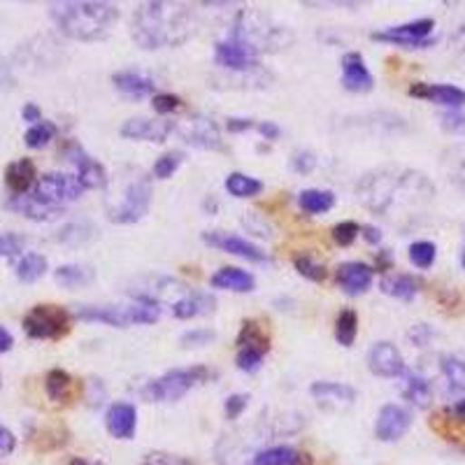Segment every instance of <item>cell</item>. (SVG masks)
Here are the masks:
<instances>
[{"mask_svg":"<svg viewBox=\"0 0 465 465\" xmlns=\"http://www.w3.org/2000/svg\"><path fill=\"white\" fill-rule=\"evenodd\" d=\"M5 205L10 207V210L19 212L22 217L33 219V222H52V219H56L64 214V210H61V207H52V205H47V203L37 201L33 193H26V196H12Z\"/></svg>","mask_w":465,"mask_h":465,"instance_id":"21","label":"cell"},{"mask_svg":"<svg viewBox=\"0 0 465 465\" xmlns=\"http://www.w3.org/2000/svg\"><path fill=\"white\" fill-rule=\"evenodd\" d=\"M293 265H296L298 275L305 277V280L310 282H323L328 275V270L323 268L322 263H317L314 259H310V256H298V259L293 261Z\"/></svg>","mask_w":465,"mask_h":465,"instance_id":"43","label":"cell"},{"mask_svg":"<svg viewBox=\"0 0 465 465\" xmlns=\"http://www.w3.org/2000/svg\"><path fill=\"white\" fill-rule=\"evenodd\" d=\"M214 310H217V301H214V296L205 293V291H189L180 302L173 305V314L177 319L207 317Z\"/></svg>","mask_w":465,"mask_h":465,"instance_id":"23","label":"cell"},{"mask_svg":"<svg viewBox=\"0 0 465 465\" xmlns=\"http://www.w3.org/2000/svg\"><path fill=\"white\" fill-rule=\"evenodd\" d=\"M460 265H463V268H465V252H463V254H460Z\"/></svg>","mask_w":465,"mask_h":465,"instance_id":"64","label":"cell"},{"mask_svg":"<svg viewBox=\"0 0 465 465\" xmlns=\"http://www.w3.org/2000/svg\"><path fill=\"white\" fill-rule=\"evenodd\" d=\"M49 16L70 40L95 43L110 35L119 22V7L101 0H64L49 5Z\"/></svg>","mask_w":465,"mask_h":465,"instance_id":"4","label":"cell"},{"mask_svg":"<svg viewBox=\"0 0 465 465\" xmlns=\"http://www.w3.org/2000/svg\"><path fill=\"white\" fill-rule=\"evenodd\" d=\"M435 256H438V247L430 240H417V242L410 244V261H412L417 268L426 270L435 263Z\"/></svg>","mask_w":465,"mask_h":465,"instance_id":"40","label":"cell"},{"mask_svg":"<svg viewBox=\"0 0 465 465\" xmlns=\"http://www.w3.org/2000/svg\"><path fill=\"white\" fill-rule=\"evenodd\" d=\"M263 351H259V349L254 347H242L238 351V368L242 372H259L261 371V363H263Z\"/></svg>","mask_w":465,"mask_h":465,"instance_id":"44","label":"cell"},{"mask_svg":"<svg viewBox=\"0 0 465 465\" xmlns=\"http://www.w3.org/2000/svg\"><path fill=\"white\" fill-rule=\"evenodd\" d=\"M368 368L372 371V375L389 377V380L405 375V361L393 342L372 344L371 354H368Z\"/></svg>","mask_w":465,"mask_h":465,"instance_id":"15","label":"cell"},{"mask_svg":"<svg viewBox=\"0 0 465 465\" xmlns=\"http://www.w3.org/2000/svg\"><path fill=\"white\" fill-rule=\"evenodd\" d=\"M24 244H26V238L19 235V232H3L0 235V256L16 259L24 252Z\"/></svg>","mask_w":465,"mask_h":465,"instance_id":"45","label":"cell"},{"mask_svg":"<svg viewBox=\"0 0 465 465\" xmlns=\"http://www.w3.org/2000/svg\"><path fill=\"white\" fill-rule=\"evenodd\" d=\"M319 402H328V405H351L356 401V389L342 381H314L310 389Z\"/></svg>","mask_w":465,"mask_h":465,"instance_id":"26","label":"cell"},{"mask_svg":"<svg viewBox=\"0 0 465 465\" xmlns=\"http://www.w3.org/2000/svg\"><path fill=\"white\" fill-rule=\"evenodd\" d=\"M37 173L31 159H19L5 168V184L12 191V196H26L35 186Z\"/></svg>","mask_w":465,"mask_h":465,"instance_id":"22","label":"cell"},{"mask_svg":"<svg viewBox=\"0 0 465 465\" xmlns=\"http://www.w3.org/2000/svg\"><path fill=\"white\" fill-rule=\"evenodd\" d=\"M244 226H247L249 231H256V235H261V238H270L268 223L261 222L254 212H247V214H244Z\"/></svg>","mask_w":465,"mask_h":465,"instance_id":"54","label":"cell"},{"mask_svg":"<svg viewBox=\"0 0 465 465\" xmlns=\"http://www.w3.org/2000/svg\"><path fill=\"white\" fill-rule=\"evenodd\" d=\"M203 240H205L210 247H217L226 254L240 256V259L254 261V263H268L270 256L265 254L263 249H259L256 244L247 242L240 235H232V232H223V231H207L203 232Z\"/></svg>","mask_w":465,"mask_h":465,"instance_id":"13","label":"cell"},{"mask_svg":"<svg viewBox=\"0 0 465 465\" xmlns=\"http://www.w3.org/2000/svg\"><path fill=\"white\" fill-rule=\"evenodd\" d=\"M380 286L386 296L398 298V301H414L419 291H421V284H419L417 277H412V275L384 277Z\"/></svg>","mask_w":465,"mask_h":465,"instance_id":"30","label":"cell"},{"mask_svg":"<svg viewBox=\"0 0 465 465\" xmlns=\"http://www.w3.org/2000/svg\"><path fill=\"white\" fill-rule=\"evenodd\" d=\"M440 124H442L444 131L465 133V114H460L459 110H451L447 112V114L440 116Z\"/></svg>","mask_w":465,"mask_h":465,"instance_id":"51","label":"cell"},{"mask_svg":"<svg viewBox=\"0 0 465 465\" xmlns=\"http://www.w3.org/2000/svg\"><path fill=\"white\" fill-rule=\"evenodd\" d=\"M54 138H56V124L45 122L43 119V122L33 124V126L28 128L26 135H24V143L31 149H43L47 147Z\"/></svg>","mask_w":465,"mask_h":465,"instance_id":"39","label":"cell"},{"mask_svg":"<svg viewBox=\"0 0 465 465\" xmlns=\"http://www.w3.org/2000/svg\"><path fill=\"white\" fill-rule=\"evenodd\" d=\"M152 177L135 165L119 168L105 184V214L112 223H138L152 207Z\"/></svg>","mask_w":465,"mask_h":465,"instance_id":"3","label":"cell"},{"mask_svg":"<svg viewBox=\"0 0 465 465\" xmlns=\"http://www.w3.org/2000/svg\"><path fill=\"white\" fill-rule=\"evenodd\" d=\"M47 272V259H45L43 254H26L24 256L19 263H16V277H19V282H24V284H33V282H37L40 277Z\"/></svg>","mask_w":465,"mask_h":465,"instance_id":"35","label":"cell"},{"mask_svg":"<svg viewBox=\"0 0 465 465\" xmlns=\"http://www.w3.org/2000/svg\"><path fill=\"white\" fill-rule=\"evenodd\" d=\"M22 116H24V122H28V124L43 122V112H40V107H37L35 103H28V105H24Z\"/></svg>","mask_w":465,"mask_h":465,"instance_id":"57","label":"cell"},{"mask_svg":"<svg viewBox=\"0 0 465 465\" xmlns=\"http://www.w3.org/2000/svg\"><path fill=\"white\" fill-rule=\"evenodd\" d=\"M152 105H153V110L159 112V114H170V112L180 110L182 101H180V95L161 94V95H153Z\"/></svg>","mask_w":465,"mask_h":465,"instance_id":"50","label":"cell"},{"mask_svg":"<svg viewBox=\"0 0 465 465\" xmlns=\"http://www.w3.org/2000/svg\"><path fill=\"white\" fill-rule=\"evenodd\" d=\"M361 232L365 235V240L371 244H380L381 242V231L377 226H363L361 228Z\"/></svg>","mask_w":465,"mask_h":465,"instance_id":"60","label":"cell"},{"mask_svg":"<svg viewBox=\"0 0 465 465\" xmlns=\"http://www.w3.org/2000/svg\"><path fill=\"white\" fill-rule=\"evenodd\" d=\"M291 165H293V170L301 174H307L312 173L314 165H317V159H314L312 152H307V149H302V152H298L293 159H291Z\"/></svg>","mask_w":465,"mask_h":465,"instance_id":"52","label":"cell"},{"mask_svg":"<svg viewBox=\"0 0 465 465\" xmlns=\"http://www.w3.org/2000/svg\"><path fill=\"white\" fill-rule=\"evenodd\" d=\"M226 191L235 198H254L263 191V182L244 173H231L226 177Z\"/></svg>","mask_w":465,"mask_h":465,"instance_id":"33","label":"cell"},{"mask_svg":"<svg viewBox=\"0 0 465 465\" xmlns=\"http://www.w3.org/2000/svg\"><path fill=\"white\" fill-rule=\"evenodd\" d=\"M342 86L351 94H365L375 86V77L359 52H347L342 56Z\"/></svg>","mask_w":465,"mask_h":465,"instance_id":"18","label":"cell"},{"mask_svg":"<svg viewBox=\"0 0 465 465\" xmlns=\"http://www.w3.org/2000/svg\"><path fill=\"white\" fill-rule=\"evenodd\" d=\"M359 232H361V226L356 222H340L335 223L331 235H333L335 244H340V247H349V244L354 242Z\"/></svg>","mask_w":465,"mask_h":465,"instance_id":"48","label":"cell"},{"mask_svg":"<svg viewBox=\"0 0 465 465\" xmlns=\"http://www.w3.org/2000/svg\"><path fill=\"white\" fill-rule=\"evenodd\" d=\"M402 396L405 401L412 402L414 407H429L433 401V391H430V384L426 381V377L417 375V372H407L405 375V386H402Z\"/></svg>","mask_w":465,"mask_h":465,"instance_id":"31","label":"cell"},{"mask_svg":"<svg viewBox=\"0 0 465 465\" xmlns=\"http://www.w3.org/2000/svg\"><path fill=\"white\" fill-rule=\"evenodd\" d=\"M359 201L375 214H389L398 203H421L433 196V184L414 170H372L356 186Z\"/></svg>","mask_w":465,"mask_h":465,"instance_id":"2","label":"cell"},{"mask_svg":"<svg viewBox=\"0 0 465 465\" xmlns=\"http://www.w3.org/2000/svg\"><path fill=\"white\" fill-rule=\"evenodd\" d=\"M54 280H56V284L64 286V289H80V286L91 284L95 280V270L91 265L80 263L61 265V268L54 270Z\"/></svg>","mask_w":465,"mask_h":465,"instance_id":"28","label":"cell"},{"mask_svg":"<svg viewBox=\"0 0 465 465\" xmlns=\"http://www.w3.org/2000/svg\"><path fill=\"white\" fill-rule=\"evenodd\" d=\"M74 317L82 322H101L114 328H126L131 323H156L161 317L159 302L149 298H135L131 305H80Z\"/></svg>","mask_w":465,"mask_h":465,"instance_id":"6","label":"cell"},{"mask_svg":"<svg viewBox=\"0 0 465 465\" xmlns=\"http://www.w3.org/2000/svg\"><path fill=\"white\" fill-rule=\"evenodd\" d=\"M82 186L77 177L65 173H47L43 177H37L35 186H33V196L37 201L47 203L52 207H61L64 210L68 203L77 201L82 196Z\"/></svg>","mask_w":465,"mask_h":465,"instance_id":"10","label":"cell"},{"mask_svg":"<svg viewBox=\"0 0 465 465\" xmlns=\"http://www.w3.org/2000/svg\"><path fill=\"white\" fill-rule=\"evenodd\" d=\"M77 168V182L82 189H105L107 184V173L95 159H91L89 153L82 152L77 159L73 161Z\"/></svg>","mask_w":465,"mask_h":465,"instance_id":"27","label":"cell"},{"mask_svg":"<svg viewBox=\"0 0 465 465\" xmlns=\"http://www.w3.org/2000/svg\"><path fill=\"white\" fill-rule=\"evenodd\" d=\"M70 331V314L58 305H37L24 317V333L33 340H58Z\"/></svg>","mask_w":465,"mask_h":465,"instance_id":"8","label":"cell"},{"mask_svg":"<svg viewBox=\"0 0 465 465\" xmlns=\"http://www.w3.org/2000/svg\"><path fill=\"white\" fill-rule=\"evenodd\" d=\"M184 163V153L182 152H165L163 156H159L156 159V163H153V177H159V180H170L177 170H180V165Z\"/></svg>","mask_w":465,"mask_h":465,"instance_id":"41","label":"cell"},{"mask_svg":"<svg viewBox=\"0 0 465 465\" xmlns=\"http://www.w3.org/2000/svg\"><path fill=\"white\" fill-rule=\"evenodd\" d=\"M252 463L254 465H301V454H298L293 447L280 444V447H270V450L259 451Z\"/></svg>","mask_w":465,"mask_h":465,"instance_id":"34","label":"cell"},{"mask_svg":"<svg viewBox=\"0 0 465 465\" xmlns=\"http://www.w3.org/2000/svg\"><path fill=\"white\" fill-rule=\"evenodd\" d=\"M454 47H459L460 52H465V26H460L454 35Z\"/></svg>","mask_w":465,"mask_h":465,"instance_id":"62","label":"cell"},{"mask_svg":"<svg viewBox=\"0 0 465 465\" xmlns=\"http://www.w3.org/2000/svg\"><path fill=\"white\" fill-rule=\"evenodd\" d=\"M450 414H451V417H454V421L465 423V401L456 402V405L450 410Z\"/></svg>","mask_w":465,"mask_h":465,"instance_id":"61","label":"cell"},{"mask_svg":"<svg viewBox=\"0 0 465 465\" xmlns=\"http://www.w3.org/2000/svg\"><path fill=\"white\" fill-rule=\"evenodd\" d=\"M228 35L242 40L256 54L280 52L293 40V35L284 26H277L268 15H263L261 10H252V7L238 12Z\"/></svg>","mask_w":465,"mask_h":465,"instance_id":"5","label":"cell"},{"mask_svg":"<svg viewBox=\"0 0 465 465\" xmlns=\"http://www.w3.org/2000/svg\"><path fill=\"white\" fill-rule=\"evenodd\" d=\"M212 372L205 365H196V368H177V371L165 372L159 380L149 381L143 389V398L149 402H174L184 398L186 393L201 381L210 380Z\"/></svg>","mask_w":465,"mask_h":465,"instance_id":"7","label":"cell"},{"mask_svg":"<svg viewBox=\"0 0 465 465\" xmlns=\"http://www.w3.org/2000/svg\"><path fill=\"white\" fill-rule=\"evenodd\" d=\"M16 447V438L10 429L5 426H0V459L3 456H10Z\"/></svg>","mask_w":465,"mask_h":465,"instance_id":"55","label":"cell"},{"mask_svg":"<svg viewBox=\"0 0 465 465\" xmlns=\"http://www.w3.org/2000/svg\"><path fill=\"white\" fill-rule=\"evenodd\" d=\"M112 84L116 86V91H122L124 95L135 98V101L153 94V89H156L152 77L138 73V70H119V73L112 74Z\"/></svg>","mask_w":465,"mask_h":465,"instance_id":"24","label":"cell"},{"mask_svg":"<svg viewBox=\"0 0 465 465\" xmlns=\"http://www.w3.org/2000/svg\"><path fill=\"white\" fill-rule=\"evenodd\" d=\"M174 131L180 133L182 138H184L186 144L198 149H223V140H222V131H219L217 122L210 119L207 114H191L186 116L184 122H180L174 126Z\"/></svg>","mask_w":465,"mask_h":465,"instance_id":"11","label":"cell"},{"mask_svg":"<svg viewBox=\"0 0 465 465\" xmlns=\"http://www.w3.org/2000/svg\"><path fill=\"white\" fill-rule=\"evenodd\" d=\"M140 465H196L186 456L170 454V451H149V454L143 456Z\"/></svg>","mask_w":465,"mask_h":465,"instance_id":"46","label":"cell"},{"mask_svg":"<svg viewBox=\"0 0 465 465\" xmlns=\"http://www.w3.org/2000/svg\"><path fill=\"white\" fill-rule=\"evenodd\" d=\"M259 58L261 54H256L249 45H244L242 40L232 35L214 45V61L222 68L231 70V73H254V68H259Z\"/></svg>","mask_w":465,"mask_h":465,"instance_id":"12","label":"cell"},{"mask_svg":"<svg viewBox=\"0 0 465 465\" xmlns=\"http://www.w3.org/2000/svg\"><path fill=\"white\" fill-rule=\"evenodd\" d=\"M238 347H254L259 349V351H263V354H268L270 338L256 322H244L242 331H240L238 335Z\"/></svg>","mask_w":465,"mask_h":465,"instance_id":"36","label":"cell"},{"mask_svg":"<svg viewBox=\"0 0 465 465\" xmlns=\"http://www.w3.org/2000/svg\"><path fill=\"white\" fill-rule=\"evenodd\" d=\"M372 277H375V270L371 265L361 263V261H349L342 263L335 272V282L342 291H347L349 296H361L372 286Z\"/></svg>","mask_w":465,"mask_h":465,"instance_id":"19","label":"cell"},{"mask_svg":"<svg viewBox=\"0 0 465 465\" xmlns=\"http://www.w3.org/2000/svg\"><path fill=\"white\" fill-rule=\"evenodd\" d=\"M249 396L247 393H232V396L226 398V405H223V412H226V419H238L240 414L247 410Z\"/></svg>","mask_w":465,"mask_h":465,"instance_id":"49","label":"cell"},{"mask_svg":"<svg viewBox=\"0 0 465 465\" xmlns=\"http://www.w3.org/2000/svg\"><path fill=\"white\" fill-rule=\"evenodd\" d=\"M196 28V12L184 3H143L131 19V35L140 49L180 47Z\"/></svg>","mask_w":465,"mask_h":465,"instance_id":"1","label":"cell"},{"mask_svg":"<svg viewBox=\"0 0 465 465\" xmlns=\"http://www.w3.org/2000/svg\"><path fill=\"white\" fill-rule=\"evenodd\" d=\"M433 338V328L426 326V323H419L410 331V340H412L417 347H423V344H429V340Z\"/></svg>","mask_w":465,"mask_h":465,"instance_id":"53","label":"cell"},{"mask_svg":"<svg viewBox=\"0 0 465 465\" xmlns=\"http://www.w3.org/2000/svg\"><path fill=\"white\" fill-rule=\"evenodd\" d=\"M12 344H15V338H12V333L7 331V328L0 326V354H5V351H10Z\"/></svg>","mask_w":465,"mask_h":465,"instance_id":"59","label":"cell"},{"mask_svg":"<svg viewBox=\"0 0 465 465\" xmlns=\"http://www.w3.org/2000/svg\"><path fill=\"white\" fill-rule=\"evenodd\" d=\"M440 365H442V372L450 380L451 389L465 391V361L456 359V356H444Z\"/></svg>","mask_w":465,"mask_h":465,"instance_id":"42","label":"cell"},{"mask_svg":"<svg viewBox=\"0 0 465 465\" xmlns=\"http://www.w3.org/2000/svg\"><path fill=\"white\" fill-rule=\"evenodd\" d=\"M210 284L214 289H226V291H238V293H249V291H254L256 280L252 272L242 268H222L217 270L214 275L210 277Z\"/></svg>","mask_w":465,"mask_h":465,"instance_id":"25","label":"cell"},{"mask_svg":"<svg viewBox=\"0 0 465 465\" xmlns=\"http://www.w3.org/2000/svg\"><path fill=\"white\" fill-rule=\"evenodd\" d=\"M435 19L426 16V19H414V22L401 24V26L384 28V31L372 33V40L377 43L398 45V47L407 49H426L435 45Z\"/></svg>","mask_w":465,"mask_h":465,"instance_id":"9","label":"cell"},{"mask_svg":"<svg viewBox=\"0 0 465 465\" xmlns=\"http://www.w3.org/2000/svg\"><path fill=\"white\" fill-rule=\"evenodd\" d=\"M174 131V124L168 119H128L122 126V135L128 140H147V143H165L170 133Z\"/></svg>","mask_w":465,"mask_h":465,"instance_id":"16","label":"cell"},{"mask_svg":"<svg viewBox=\"0 0 465 465\" xmlns=\"http://www.w3.org/2000/svg\"><path fill=\"white\" fill-rule=\"evenodd\" d=\"M98 238V228L89 222H73L56 232V240L65 247H84Z\"/></svg>","mask_w":465,"mask_h":465,"instance_id":"29","label":"cell"},{"mask_svg":"<svg viewBox=\"0 0 465 465\" xmlns=\"http://www.w3.org/2000/svg\"><path fill=\"white\" fill-rule=\"evenodd\" d=\"M70 465H89V463H86V460H82V459H73V460H70Z\"/></svg>","mask_w":465,"mask_h":465,"instance_id":"63","label":"cell"},{"mask_svg":"<svg viewBox=\"0 0 465 465\" xmlns=\"http://www.w3.org/2000/svg\"><path fill=\"white\" fill-rule=\"evenodd\" d=\"M410 95L438 103V105L450 107V110H460L465 105V91L454 84H426V82H417V84L410 86Z\"/></svg>","mask_w":465,"mask_h":465,"instance_id":"17","label":"cell"},{"mask_svg":"<svg viewBox=\"0 0 465 465\" xmlns=\"http://www.w3.org/2000/svg\"><path fill=\"white\" fill-rule=\"evenodd\" d=\"M359 333V317H356L354 310H342L338 314V322H335V340H338L342 347H351Z\"/></svg>","mask_w":465,"mask_h":465,"instance_id":"38","label":"cell"},{"mask_svg":"<svg viewBox=\"0 0 465 465\" xmlns=\"http://www.w3.org/2000/svg\"><path fill=\"white\" fill-rule=\"evenodd\" d=\"M107 430L116 440H133L138 429V410L131 402H112L105 414Z\"/></svg>","mask_w":465,"mask_h":465,"instance_id":"20","label":"cell"},{"mask_svg":"<svg viewBox=\"0 0 465 465\" xmlns=\"http://www.w3.org/2000/svg\"><path fill=\"white\" fill-rule=\"evenodd\" d=\"M412 426V414L402 405H384L377 414L375 435L381 442H398Z\"/></svg>","mask_w":465,"mask_h":465,"instance_id":"14","label":"cell"},{"mask_svg":"<svg viewBox=\"0 0 465 465\" xmlns=\"http://www.w3.org/2000/svg\"><path fill=\"white\" fill-rule=\"evenodd\" d=\"M298 205H301V210L307 212V214H323V212H328L335 205V196L331 191L305 189L301 196H298Z\"/></svg>","mask_w":465,"mask_h":465,"instance_id":"32","label":"cell"},{"mask_svg":"<svg viewBox=\"0 0 465 465\" xmlns=\"http://www.w3.org/2000/svg\"><path fill=\"white\" fill-rule=\"evenodd\" d=\"M256 128H259V133L261 135H263L265 140H277L280 138V126H277V124H272V122H259L256 124Z\"/></svg>","mask_w":465,"mask_h":465,"instance_id":"56","label":"cell"},{"mask_svg":"<svg viewBox=\"0 0 465 465\" xmlns=\"http://www.w3.org/2000/svg\"><path fill=\"white\" fill-rule=\"evenodd\" d=\"M47 396L56 402H65L70 398V386H73V377L68 375L61 368H54V371L47 372Z\"/></svg>","mask_w":465,"mask_h":465,"instance_id":"37","label":"cell"},{"mask_svg":"<svg viewBox=\"0 0 465 465\" xmlns=\"http://www.w3.org/2000/svg\"><path fill=\"white\" fill-rule=\"evenodd\" d=\"M254 126V122H252V119H228L226 122V128L231 133H244V131H249V128Z\"/></svg>","mask_w":465,"mask_h":465,"instance_id":"58","label":"cell"},{"mask_svg":"<svg viewBox=\"0 0 465 465\" xmlns=\"http://www.w3.org/2000/svg\"><path fill=\"white\" fill-rule=\"evenodd\" d=\"M214 338H217V333H214V331H210V328H193V331H189V333L182 335L180 347L182 349L205 347V344H210Z\"/></svg>","mask_w":465,"mask_h":465,"instance_id":"47","label":"cell"}]
</instances>
